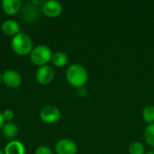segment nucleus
Masks as SVG:
<instances>
[{
  "label": "nucleus",
  "instance_id": "obj_7",
  "mask_svg": "<svg viewBox=\"0 0 154 154\" xmlns=\"http://www.w3.org/2000/svg\"><path fill=\"white\" fill-rule=\"evenodd\" d=\"M54 79V70L49 65L42 66L38 69L36 72V79L39 83L47 85L51 83Z\"/></svg>",
  "mask_w": 154,
  "mask_h": 154
},
{
  "label": "nucleus",
  "instance_id": "obj_23",
  "mask_svg": "<svg viewBox=\"0 0 154 154\" xmlns=\"http://www.w3.org/2000/svg\"><path fill=\"white\" fill-rule=\"evenodd\" d=\"M1 81H2V77H1V74H0V83H1Z\"/></svg>",
  "mask_w": 154,
  "mask_h": 154
},
{
  "label": "nucleus",
  "instance_id": "obj_17",
  "mask_svg": "<svg viewBox=\"0 0 154 154\" xmlns=\"http://www.w3.org/2000/svg\"><path fill=\"white\" fill-rule=\"evenodd\" d=\"M129 154H145L143 145L140 142H134L131 143L129 147Z\"/></svg>",
  "mask_w": 154,
  "mask_h": 154
},
{
  "label": "nucleus",
  "instance_id": "obj_15",
  "mask_svg": "<svg viewBox=\"0 0 154 154\" xmlns=\"http://www.w3.org/2000/svg\"><path fill=\"white\" fill-rule=\"evenodd\" d=\"M143 120L148 124H153L154 123V106L152 105H149L146 106L143 108Z\"/></svg>",
  "mask_w": 154,
  "mask_h": 154
},
{
  "label": "nucleus",
  "instance_id": "obj_6",
  "mask_svg": "<svg viewBox=\"0 0 154 154\" xmlns=\"http://www.w3.org/2000/svg\"><path fill=\"white\" fill-rule=\"evenodd\" d=\"M42 10L48 17H57L62 12V5L58 1L49 0L45 1V3L42 5Z\"/></svg>",
  "mask_w": 154,
  "mask_h": 154
},
{
  "label": "nucleus",
  "instance_id": "obj_12",
  "mask_svg": "<svg viewBox=\"0 0 154 154\" xmlns=\"http://www.w3.org/2000/svg\"><path fill=\"white\" fill-rule=\"evenodd\" d=\"M5 154H24V147L19 141H11L5 148Z\"/></svg>",
  "mask_w": 154,
  "mask_h": 154
},
{
  "label": "nucleus",
  "instance_id": "obj_13",
  "mask_svg": "<svg viewBox=\"0 0 154 154\" xmlns=\"http://www.w3.org/2000/svg\"><path fill=\"white\" fill-rule=\"evenodd\" d=\"M3 134L7 139H13L18 134V128L13 123H6L3 125Z\"/></svg>",
  "mask_w": 154,
  "mask_h": 154
},
{
  "label": "nucleus",
  "instance_id": "obj_11",
  "mask_svg": "<svg viewBox=\"0 0 154 154\" xmlns=\"http://www.w3.org/2000/svg\"><path fill=\"white\" fill-rule=\"evenodd\" d=\"M20 26L14 20H6L2 24V31L6 35H16L19 33Z\"/></svg>",
  "mask_w": 154,
  "mask_h": 154
},
{
  "label": "nucleus",
  "instance_id": "obj_20",
  "mask_svg": "<svg viewBox=\"0 0 154 154\" xmlns=\"http://www.w3.org/2000/svg\"><path fill=\"white\" fill-rule=\"evenodd\" d=\"M32 3L37 6V5H42L45 3V1H44V0H32Z\"/></svg>",
  "mask_w": 154,
  "mask_h": 154
},
{
  "label": "nucleus",
  "instance_id": "obj_19",
  "mask_svg": "<svg viewBox=\"0 0 154 154\" xmlns=\"http://www.w3.org/2000/svg\"><path fill=\"white\" fill-rule=\"evenodd\" d=\"M2 115H3L4 120H6V121L12 120V119L14 118V113L13 110H11V109H6V110H5V111L2 113Z\"/></svg>",
  "mask_w": 154,
  "mask_h": 154
},
{
  "label": "nucleus",
  "instance_id": "obj_2",
  "mask_svg": "<svg viewBox=\"0 0 154 154\" xmlns=\"http://www.w3.org/2000/svg\"><path fill=\"white\" fill-rule=\"evenodd\" d=\"M13 51L19 55H27L32 51V41L27 34L19 32L12 39Z\"/></svg>",
  "mask_w": 154,
  "mask_h": 154
},
{
  "label": "nucleus",
  "instance_id": "obj_22",
  "mask_svg": "<svg viewBox=\"0 0 154 154\" xmlns=\"http://www.w3.org/2000/svg\"><path fill=\"white\" fill-rule=\"evenodd\" d=\"M146 154H154V151H151V152H148Z\"/></svg>",
  "mask_w": 154,
  "mask_h": 154
},
{
  "label": "nucleus",
  "instance_id": "obj_3",
  "mask_svg": "<svg viewBox=\"0 0 154 154\" xmlns=\"http://www.w3.org/2000/svg\"><path fill=\"white\" fill-rule=\"evenodd\" d=\"M52 53L51 49L46 45H39L32 49L30 54L31 60L37 66H44L51 60Z\"/></svg>",
  "mask_w": 154,
  "mask_h": 154
},
{
  "label": "nucleus",
  "instance_id": "obj_18",
  "mask_svg": "<svg viewBox=\"0 0 154 154\" xmlns=\"http://www.w3.org/2000/svg\"><path fill=\"white\" fill-rule=\"evenodd\" d=\"M35 154H53L52 151L46 146H40L36 149Z\"/></svg>",
  "mask_w": 154,
  "mask_h": 154
},
{
  "label": "nucleus",
  "instance_id": "obj_1",
  "mask_svg": "<svg viewBox=\"0 0 154 154\" xmlns=\"http://www.w3.org/2000/svg\"><path fill=\"white\" fill-rule=\"evenodd\" d=\"M66 79L72 87L81 88L88 82V73L82 65L72 64L66 71Z\"/></svg>",
  "mask_w": 154,
  "mask_h": 154
},
{
  "label": "nucleus",
  "instance_id": "obj_5",
  "mask_svg": "<svg viewBox=\"0 0 154 154\" xmlns=\"http://www.w3.org/2000/svg\"><path fill=\"white\" fill-rule=\"evenodd\" d=\"M55 151L58 154H76L78 146L75 142L69 139H62L56 143Z\"/></svg>",
  "mask_w": 154,
  "mask_h": 154
},
{
  "label": "nucleus",
  "instance_id": "obj_9",
  "mask_svg": "<svg viewBox=\"0 0 154 154\" xmlns=\"http://www.w3.org/2000/svg\"><path fill=\"white\" fill-rule=\"evenodd\" d=\"M39 14H40V12H39L38 7L35 5H33L32 3L26 4L23 9V18L26 22L32 23L34 20L36 21Z\"/></svg>",
  "mask_w": 154,
  "mask_h": 154
},
{
  "label": "nucleus",
  "instance_id": "obj_21",
  "mask_svg": "<svg viewBox=\"0 0 154 154\" xmlns=\"http://www.w3.org/2000/svg\"><path fill=\"white\" fill-rule=\"evenodd\" d=\"M4 117H3V115H2V113L0 112V128L4 125Z\"/></svg>",
  "mask_w": 154,
  "mask_h": 154
},
{
  "label": "nucleus",
  "instance_id": "obj_16",
  "mask_svg": "<svg viewBox=\"0 0 154 154\" xmlns=\"http://www.w3.org/2000/svg\"><path fill=\"white\" fill-rule=\"evenodd\" d=\"M144 138L145 142L154 148V123L146 126L144 130Z\"/></svg>",
  "mask_w": 154,
  "mask_h": 154
},
{
  "label": "nucleus",
  "instance_id": "obj_4",
  "mask_svg": "<svg viewBox=\"0 0 154 154\" xmlns=\"http://www.w3.org/2000/svg\"><path fill=\"white\" fill-rule=\"evenodd\" d=\"M61 113L55 106H46L40 112L41 119L46 124H54L60 120Z\"/></svg>",
  "mask_w": 154,
  "mask_h": 154
},
{
  "label": "nucleus",
  "instance_id": "obj_8",
  "mask_svg": "<svg viewBox=\"0 0 154 154\" xmlns=\"http://www.w3.org/2000/svg\"><path fill=\"white\" fill-rule=\"evenodd\" d=\"M3 82L10 88H17L22 83L21 75L15 70H5L2 76Z\"/></svg>",
  "mask_w": 154,
  "mask_h": 154
},
{
  "label": "nucleus",
  "instance_id": "obj_10",
  "mask_svg": "<svg viewBox=\"0 0 154 154\" xmlns=\"http://www.w3.org/2000/svg\"><path fill=\"white\" fill-rule=\"evenodd\" d=\"M22 3L20 0H3L2 8L7 14L14 15L21 9Z\"/></svg>",
  "mask_w": 154,
  "mask_h": 154
},
{
  "label": "nucleus",
  "instance_id": "obj_24",
  "mask_svg": "<svg viewBox=\"0 0 154 154\" xmlns=\"http://www.w3.org/2000/svg\"><path fill=\"white\" fill-rule=\"evenodd\" d=\"M0 154H4V153H3V152H2L0 151Z\"/></svg>",
  "mask_w": 154,
  "mask_h": 154
},
{
  "label": "nucleus",
  "instance_id": "obj_14",
  "mask_svg": "<svg viewBox=\"0 0 154 154\" xmlns=\"http://www.w3.org/2000/svg\"><path fill=\"white\" fill-rule=\"evenodd\" d=\"M51 62L56 67H63L68 62V56L66 53H64L62 51H57L52 54Z\"/></svg>",
  "mask_w": 154,
  "mask_h": 154
}]
</instances>
